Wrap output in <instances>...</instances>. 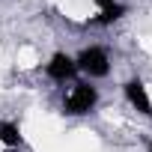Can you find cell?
I'll list each match as a JSON object with an SVG mask.
<instances>
[{
	"instance_id": "obj_1",
	"label": "cell",
	"mask_w": 152,
	"mask_h": 152,
	"mask_svg": "<svg viewBox=\"0 0 152 152\" xmlns=\"http://www.w3.org/2000/svg\"><path fill=\"white\" fill-rule=\"evenodd\" d=\"M99 107V90L90 81H75L72 90L63 96V113L69 116H87Z\"/></svg>"
},
{
	"instance_id": "obj_2",
	"label": "cell",
	"mask_w": 152,
	"mask_h": 152,
	"mask_svg": "<svg viewBox=\"0 0 152 152\" xmlns=\"http://www.w3.org/2000/svg\"><path fill=\"white\" fill-rule=\"evenodd\" d=\"M75 66H78V72L84 75L87 81H99V78H107V75H110V57L99 45L84 48L78 57H75Z\"/></svg>"
},
{
	"instance_id": "obj_3",
	"label": "cell",
	"mask_w": 152,
	"mask_h": 152,
	"mask_svg": "<svg viewBox=\"0 0 152 152\" xmlns=\"http://www.w3.org/2000/svg\"><path fill=\"white\" fill-rule=\"evenodd\" d=\"M45 75L57 84H66V81H75V75H78V66H75V57L66 54V51H57L51 54V60L45 63Z\"/></svg>"
},
{
	"instance_id": "obj_4",
	"label": "cell",
	"mask_w": 152,
	"mask_h": 152,
	"mask_svg": "<svg viewBox=\"0 0 152 152\" xmlns=\"http://www.w3.org/2000/svg\"><path fill=\"white\" fill-rule=\"evenodd\" d=\"M122 93H125L128 104H131L137 113H143V116H152V99H149V93H146V84H143L140 78H131V81H125Z\"/></svg>"
},
{
	"instance_id": "obj_5",
	"label": "cell",
	"mask_w": 152,
	"mask_h": 152,
	"mask_svg": "<svg viewBox=\"0 0 152 152\" xmlns=\"http://www.w3.org/2000/svg\"><path fill=\"white\" fill-rule=\"evenodd\" d=\"M0 143H3L6 149H21V146H24L21 125L12 122V119H0Z\"/></svg>"
},
{
	"instance_id": "obj_6",
	"label": "cell",
	"mask_w": 152,
	"mask_h": 152,
	"mask_svg": "<svg viewBox=\"0 0 152 152\" xmlns=\"http://www.w3.org/2000/svg\"><path fill=\"white\" fill-rule=\"evenodd\" d=\"M128 9L122 6V3H113V6H107V9H99V15H96V24H102V27H107V24H113V21H119L122 15H125Z\"/></svg>"
},
{
	"instance_id": "obj_7",
	"label": "cell",
	"mask_w": 152,
	"mask_h": 152,
	"mask_svg": "<svg viewBox=\"0 0 152 152\" xmlns=\"http://www.w3.org/2000/svg\"><path fill=\"white\" fill-rule=\"evenodd\" d=\"M93 3H96L99 9H107V6H113V3H119V0H93Z\"/></svg>"
},
{
	"instance_id": "obj_8",
	"label": "cell",
	"mask_w": 152,
	"mask_h": 152,
	"mask_svg": "<svg viewBox=\"0 0 152 152\" xmlns=\"http://www.w3.org/2000/svg\"><path fill=\"white\" fill-rule=\"evenodd\" d=\"M149 152H152V143H149Z\"/></svg>"
}]
</instances>
